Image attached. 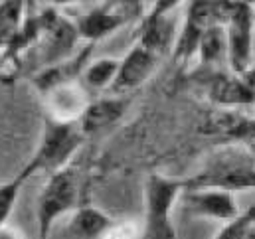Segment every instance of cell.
Here are the masks:
<instances>
[{"label":"cell","instance_id":"1","mask_svg":"<svg viewBox=\"0 0 255 239\" xmlns=\"http://www.w3.org/2000/svg\"><path fill=\"white\" fill-rule=\"evenodd\" d=\"M255 186V160L252 142H230L214 148L196 174L184 178V190L212 188L230 194L248 192Z\"/></svg>","mask_w":255,"mask_h":239},{"label":"cell","instance_id":"2","mask_svg":"<svg viewBox=\"0 0 255 239\" xmlns=\"http://www.w3.org/2000/svg\"><path fill=\"white\" fill-rule=\"evenodd\" d=\"M83 138L85 134L81 132L77 122H58V120L46 119L40 144L20 172L30 180L34 174H40V172L46 176H52L54 172L64 170L65 166H69L77 150L81 148Z\"/></svg>","mask_w":255,"mask_h":239},{"label":"cell","instance_id":"3","mask_svg":"<svg viewBox=\"0 0 255 239\" xmlns=\"http://www.w3.org/2000/svg\"><path fill=\"white\" fill-rule=\"evenodd\" d=\"M184 192V178L154 172L144 184V239H176L174 208Z\"/></svg>","mask_w":255,"mask_h":239},{"label":"cell","instance_id":"4","mask_svg":"<svg viewBox=\"0 0 255 239\" xmlns=\"http://www.w3.org/2000/svg\"><path fill=\"white\" fill-rule=\"evenodd\" d=\"M79 198H81V180L77 170L65 166L64 170H58L52 176H48V182L42 188L36 206L40 239L50 238L58 220L67 214H73L81 206Z\"/></svg>","mask_w":255,"mask_h":239},{"label":"cell","instance_id":"5","mask_svg":"<svg viewBox=\"0 0 255 239\" xmlns=\"http://www.w3.org/2000/svg\"><path fill=\"white\" fill-rule=\"evenodd\" d=\"M226 60L234 75L254 71V4L252 2H226L224 12Z\"/></svg>","mask_w":255,"mask_h":239},{"label":"cell","instance_id":"6","mask_svg":"<svg viewBox=\"0 0 255 239\" xmlns=\"http://www.w3.org/2000/svg\"><path fill=\"white\" fill-rule=\"evenodd\" d=\"M224 12H226V2H190L186 8L184 22L180 24L178 36L172 46L174 58L182 63L194 60L204 32L214 24H222Z\"/></svg>","mask_w":255,"mask_h":239},{"label":"cell","instance_id":"7","mask_svg":"<svg viewBox=\"0 0 255 239\" xmlns=\"http://www.w3.org/2000/svg\"><path fill=\"white\" fill-rule=\"evenodd\" d=\"M128 8L130 4H99L91 10L79 12L71 22L79 40L87 42V46H95L127 24L130 18Z\"/></svg>","mask_w":255,"mask_h":239},{"label":"cell","instance_id":"8","mask_svg":"<svg viewBox=\"0 0 255 239\" xmlns=\"http://www.w3.org/2000/svg\"><path fill=\"white\" fill-rule=\"evenodd\" d=\"M184 212L192 218L212 220L220 224H228L240 216V206L236 202V194L212 188H196L184 190L180 196Z\"/></svg>","mask_w":255,"mask_h":239},{"label":"cell","instance_id":"9","mask_svg":"<svg viewBox=\"0 0 255 239\" xmlns=\"http://www.w3.org/2000/svg\"><path fill=\"white\" fill-rule=\"evenodd\" d=\"M178 8V2H156L152 4V10L142 18L138 28V38L134 44L154 52L156 56H164L176 40L174 34V22L170 14Z\"/></svg>","mask_w":255,"mask_h":239},{"label":"cell","instance_id":"10","mask_svg":"<svg viewBox=\"0 0 255 239\" xmlns=\"http://www.w3.org/2000/svg\"><path fill=\"white\" fill-rule=\"evenodd\" d=\"M158 61H160V56L134 44L128 50L127 56L119 60V71H117V77H115L109 93L125 97L127 93L138 89L154 73V69L158 67Z\"/></svg>","mask_w":255,"mask_h":239},{"label":"cell","instance_id":"11","mask_svg":"<svg viewBox=\"0 0 255 239\" xmlns=\"http://www.w3.org/2000/svg\"><path fill=\"white\" fill-rule=\"evenodd\" d=\"M91 97L81 81H71L58 85L44 93L46 103V119L58 120V122H77L81 119L83 111L87 109Z\"/></svg>","mask_w":255,"mask_h":239},{"label":"cell","instance_id":"12","mask_svg":"<svg viewBox=\"0 0 255 239\" xmlns=\"http://www.w3.org/2000/svg\"><path fill=\"white\" fill-rule=\"evenodd\" d=\"M208 99L220 107H252L254 105V71L246 75L214 73L206 85Z\"/></svg>","mask_w":255,"mask_h":239},{"label":"cell","instance_id":"13","mask_svg":"<svg viewBox=\"0 0 255 239\" xmlns=\"http://www.w3.org/2000/svg\"><path fill=\"white\" fill-rule=\"evenodd\" d=\"M91 52H93V46L79 48L71 58L40 69V71L34 75L32 83H34V85L38 87V91L44 95L46 91H50V89H54V87H58V85L71 83V81H81V73H83L85 65L89 63Z\"/></svg>","mask_w":255,"mask_h":239},{"label":"cell","instance_id":"14","mask_svg":"<svg viewBox=\"0 0 255 239\" xmlns=\"http://www.w3.org/2000/svg\"><path fill=\"white\" fill-rule=\"evenodd\" d=\"M127 109V99L119 97V95H109V97H99V99H91L87 109L83 111L81 119L77 120L79 128L83 134L89 132H97L113 122L121 119L125 115Z\"/></svg>","mask_w":255,"mask_h":239},{"label":"cell","instance_id":"15","mask_svg":"<svg viewBox=\"0 0 255 239\" xmlns=\"http://www.w3.org/2000/svg\"><path fill=\"white\" fill-rule=\"evenodd\" d=\"M113 220L99 208L81 204L69 218L67 232L75 239H101Z\"/></svg>","mask_w":255,"mask_h":239},{"label":"cell","instance_id":"16","mask_svg":"<svg viewBox=\"0 0 255 239\" xmlns=\"http://www.w3.org/2000/svg\"><path fill=\"white\" fill-rule=\"evenodd\" d=\"M119 71V60L117 58H99L89 61L81 73V83L85 89L95 91H109Z\"/></svg>","mask_w":255,"mask_h":239},{"label":"cell","instance_id":"17","mask_svg":"<svg viewBox=\"0 0 255 239\" xmlns=\"http://www.w3.org/2000/svg\"><path fill=\"white\" fill-rule=\"evenodd\" d=\"M196 58L200 60V65H214L226 58V36L222 24H214L204 32L196 50Z\"/></svg>","mask_w":255,"mask_h":239},{"label":"cell","instance_id":"18","mask_svg":"<svg viewBox=\"0 0 255 239\" xmlns=\"http://www.w3.org/2000/svg\"><path fill=\"white\" fill-rule=\"evenodd\" d=\"M255 238V208L250 206L246 212H240L238 218L224 224L214 239H252Z\"/></svg>","mask_w":255,"mask_h":239},{"label":"cell","instance_id":"19","mask_svg":"<svg viewBox=\"0 0 255 239\" xmlns=\"http://www.w3.org/2000/svg\"><path fill=\"white\" fill-rule=\"evenodd\" d=\"M26 176L22 172H18L16 176H12L10 180H6L4 184H0V226H6L14 208H16V202L20 198V192H22V186L26 184Z\"/></svg>","mask_w":255,"mask_h":239},{"label":"cell","instance_id":"20","mask_svg":"<svg viewBox=\"0 0 255 239\" xmlns=\"http://www.w3.org/2000/svg\"><path fill=\"white\" fill-rule=\"evenodd\" d=\"M140 236H142V232L134 222H115L113 220V224L101 236V239H138Z\"/></svg>","mask_w":255,"mask_h":239},{"label":"cell","instance_id":"21","mask_svg":"<svg viewBox=\"0 0 255 239\" xmlns=\"http://www.w3.org/2000/svg\"><path fill=\"white\" fill-rule=\"evenodd\" d=\"M0 239H24L20 230L16 228H10L8 224L6 226H0Z\"/></svg>","mask_w":255,"mask_h":239},{"label":"cell","instance_id":"22","mask_svg":"<svg viewBox=\"0 0 255 239\" xmlns=\"http://www.w3.org/2000/svg\"><path fill=\"white\" fill-rule=\"evenodd\" d=\"M6 65H8V61H6V58H4V54L0 52V71H2V69H4Z\"/></svg>","mask_w":255,"mask_h":239}]
</instances>
